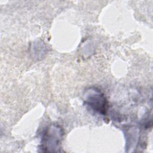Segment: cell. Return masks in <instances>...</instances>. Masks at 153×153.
<instances>
[{"label": "cell", "instance_id": "obj_1", "mask_svg": "<svg viewBox=\"0 0 153 153\" xmlns=\"http://www.w3.org/2000/svg\"><path fill=\"white\" fill-rule=\"evenodd\" d=\"M63 132L58 125H51L44 132L42 142L41 149L44 152H56L60 149Z\"/></svg>", "mask_w": 153, "mask_h": 153}, {"label": "cell", "instance_id": "obj_2", "mask_svg": "<svg viewBox=\"0 0 153 153\" xmlns=\"http://www.w3.org/2000/svg\"><path fill=\"white\" fill-rule=\"evenodd\" d=\"M84 100L86 105L93 111L105 115L108 109V102L104 94L96 87L87 88L84 94Z\"/></svg>", "mask_w": 153, "mask_h": 153}]
</instances>
